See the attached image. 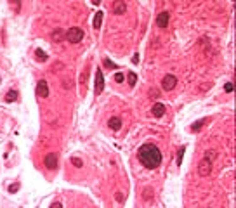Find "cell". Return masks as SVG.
<instances>
[{
    "label": "cell",
    "mask_w": 236,
    "mask_h": 208,
    "mask_svg": "<svg viewBox=\"0 0 236 208\" xmlns=\"http://www.w3.org/2000/svg\"><path fill=\"white\" fill-rule=\"evenodd\" d=\"M137 158L148 170H155L161 165V151L155 144H144L139 148Z\"/></svg>",
    "instance_id": "obj_1"
},
{
    "label": "cell",
    "mask_w": 236,
    "mask_h": 208,
    "mask_svg": "<svg viewBox=\"0 0 236 208\" xmlns=\"http://www.w3.org/2000/svg\"><path fill=\"white\" fill-rule=\"evenodd\" d=\"M83 30L82 28H76V26H73V28H70V30L64 33V38H66L70 44H80V42L83 40Z\"/></svg>",
    "instance_id": "obj_2"
},
{
    "label": "cell",
    "mask_w": 236,
    "mask_h": 208,
    "mask_svg": "<svg viewBox=\"0 0 236 208\" xmlns=\"http://www.w3.org/2000/svg\"><path fill=\"white\" fill-rule=\"evenodd\" d=\"M198 174H200V177H207V175L212 174V161L203 158L198 163Z\"/></svg>",
    "instance_id": "obj_3"
},
{
    "label": "cell",
    "mask_w": 236,
    "mask_h": 208,
    "mask_svg": "<svg viewBox=\"0 0 236 208\" xmlns=\"http://www.w3.org/2000/svg\"><path fill=\"white\" fill-rule=\"evenodd\" d=\"M44 165L49 170H56L57 168V165H59V158H57V154L56 153H49V154L44 158Z\"/></svg>",
    "instance_id": "obj_4"
},
{
    "label": "cell",
    "mask_w": 236,
    "mask_h": 208,
    "mask_svg": "<svg viewBox=\"0 0 236 208\" xmlns=\"http://www.w3.org/2000/svg\"><path fill=\"white\" fill-rule=\"evenodd\" d=\"M177 85V78L174 76V75H167V76H163V80H161V89L163 90H174Z\"/></svg>",
    "instance_id": "obj_5"
},
{
    "label": "cell",
    "mask_w": 236,
    "mask_h": 208,
    "mask_svg": "<svg viewBox=\"0 0 236 208\" xmlns=\"http://www.w3.org/2000/svg\"><path fill=\"white\" fill-rule=\"evenodd\" d=\"M104 90V75H102L101 70H96V96Z\"/></svg>",
    "instance_id": "obj_6"
},
{
    "label": "cell",
    "mask_w": 236,
    "mask_h": 208,
    "mask_svg": "<svg viewBox=\"0 0 236 208\" xmlns=\"http://www.w3.org/2000/svg\"><path fill=\"white\" fill-rule=\"evenodd\" d=\"M169 21H170V14L167 11H163V12H160L158 18H156V26L158 28H167V26H169Z\"/></svg>",
    "instance_id": "obj_7"
},
{
    "label": "cell",
    "mask_w": 236,
    "mask_h": 208,
    "mask_svg": "<svg viewBox=\"0 0 236 208\" xmlns=\"http://www.w3.org/2000/svg\"><path fill=\"white\" fill-rule=\"evenodd\" d=\"M37 96L44 97V99L49 96V85H47L45 80H38V83H37Z\"/></svg>",
    "instance_id": "obj_8"
},
{
    "label": "cell",
    "mask_w": 236,
    "mask_h": 208,
    "mask_svg": "<svg viewBox=\"0 0 236 208\" xmlns=\"http://www.w3.org/2000/svg\"><path fill=\"white\" fill-rule=\"evenodd\" d=\"M151 115H153L155 118H161V116L165 115V104L155 102V104H153V108H151Z\"/></svg>",
    "instance_id": "obj_9"
},
{
    "label": "cell",
    "mask_w": 236,
    "mask_h": 208,
    "mask_svg": "<svg viewBox=\"0 0 236 208\" xmlns=\"http://www.w3.org/2000/svg\"><path fill=\"white\" fill-rule=\"evenodd\" d=\"M125 11H127V5H125L123 0H115L113 2V14H125Z\"/></svg>",
    "instance_id": "obj_10"
},
{
    "label": "cell",
    "mask_w": 236,
    "mask_h": 208,
    "mask_svg": "<svg viewBox=\"0 0 236 208\" xmlns=\"http://www.w3.org/2000/svg\"><path fill=\"white\" fill-rule=\"evenodd\" d=\"M108 127L111 130H120L122 128V120L118 118V116H113V118L108 122Z\"/></svg>",
    "instance_id": "obj_11"
},
{
    "label": "cell",
    "mask_w": 236,
    "mask_h": 208,
    "mask_svg": "<svg viewBox=\"0 0 236 208\" xmlns=\"http://www.w3.org/2000/svg\"><path fill=\"white\" fill-rule=\"evenodd\" d=\"M52 40H54V42H63V40H64V31L59 30V28H57V30H54V31H52Z\"/></svg>",
    "instance_id": "obj_12"
},
{
    "label": "cell",
    "mask_w": 236,
    "mask_h": 208,
    "mask_svg": "<svg viewBox=\"0 0 236 208\" xmlns=\"http://www.w3.org/2000/svg\"><path fill=\"white\" fill-rule=\"evenodd\" d=\"M16 99H18V92H16L14 89H11L7 94H5V102H14Z\"/></svg>",
    "instance_id": "obj_13"
},
{
    "label": "cell",
    "mask_w": 236,
    "mask_h": 208,
    "mask_svg": "<svg viewBox=\"0 0 236 208\" xmlns=\"http://www.w3.org/2000/svg\"><path fill=\"white\" fill-rule=\"evenodd\" d=\"M35 57H37L38 61H42V63L49 59V56H47V54H45V52L42 50V49H35Z\"/></svg>",
    "instance_id": "obj_14"
},
{
    "label": "cell",
    "mask_w": 236,
    "mask_h": 208,
    "mask_svg": "<svg viewBox=\"0 0 236 208\" xmlns=\"http://www.w3.org/2000/svg\"><path fill=\"white\" fill-rule=\"evenodd\" d=\"M101 24H102V12L99 11L97 14H96V18H94V28H96V30H99V28H101Z\"/></svg>",
    "instance_id": "obj_15"
},
{
    "label": "cell",
    "mask_w": 236,
    "mask_h": 208,
    "mask_svg": "<svg viewBox=\"0 0 236 208\" xmlns=\"http://www.w3.org/2000/svg\"><path fill=\"white\" fill-rule=\"evenodd\" d=\"M203 123H205V118H200L198 122H195L191 125V132H200V128L203 127Z\"/></svg>",
    "instance_id": "obj_16"
},
{
    "label": "cell",
    "mask_w": 236,
    "mask_h": 208,
    "mask_svg": "<svg viewBox=\"0 0 236 208\" xmlns=\"http://www.w3.org/2000/svg\"><path fill=\"white\" fill-rule=\"evenodd\" d=\"M127 78H128V85L134 87V85H135V82H137V75H135L134 71H130V73L127 75Z\"/></svg>",
    "instance_id": "obj_17"
},
{
    "label": "cell",
    "mask_w": 236,
    "mask_h": 208,
    "mask_svg": "<svg viewBox=\"0 0 236 208\" xmlns=\"http://www.w3.org/2000/svg\"><path fill=\"white\" fill-rule=\"evenodd\" d=\"M184 153H186V148H184V146H182V148H181L179 151H177V165H179V167H181V165H182V158H184Z\"/></svg>",
    "instance_id": "obj_18"
},
{
    "label": "cell",
    "mask_w": 236,
    "mask_h": 208,
    "mask_svg": "<svg viewBox=\"0 0 236 208\" xmlns=\"http://www.w3.org/2000/svg\"><path fill=\"white\" fill-rule=\"evenodd\" d=\"M9 4L12 5V11H16V12L21 11V2L19 0H9Z\"/></svg>",
    "instance_id": "obj_19"
},
{
    "label": "cell",
    "mask_w": 236,
    "mask_h": 208,
    "mask_svg": "<svg viewBox=\"0 0 236 208\" xmlns=\"http://www.w3.org/2000/svg\"><path fill=\"white\" fill-rule=\"evenodd\" d=\"M71 163L75 165L76 168H82V167H83V163H82V160H80V158H71Z\"/></svg>",
    "instance_id": "obj_20"
},
{
    "label": "cell",
    "mask_w": 236,
    "mask_h": 208,
    "mask_svg": "<svg viewBox=\"0 0 236 208\" xmlns=\"http://www.w3.org/2000/svg\"><path fill=\"white\" fill-rule=\"evenodd\" d=\"M215 156H217V153H215V151H207L205 153V158H207V160H210V161L214 160Z\"/></svg>",
    "instance_id": "obj_21"
},
{
    "label": "cell",
    "mask_w": 236,
    "mask_h": 208,
    "mask_svg": "<svg viewBox=\"0 0 236 208\" xmlns=\"http://www.w3.org/2000/svg\"><path fill=\"white\" fill-rule=\"evenodd\" d=\"M123 80H125V75H123V73H116V75H115V82H116V83H122Z\"/></svg>",
    "instance_id": "obj_22"
},
{
    "label": "cell",
    "mask_w": 236,
    "mask_h": 208,
    "mask_svg": "<svg viewBox=\"0 0 236 208\" xmlns=\"http://www.w3.org/2000/svg\"><path fill=\"white\" fill-rule=\"evenodd\" d=\"M18 189H19V184H11L9 186V193H18Z\"/></svg>",
    "instance_id": "obj_23"
},
{
    "label": "cell",
    "mask_w": 236,
    "mask_h": 208,
    "mask_svg": "<svg viewBox=\"0 0 236 208\" xmlns=\"http://www.w3.org/2000/svg\"><path fill=\"white\" fill-rule=\"evenodd\" d=\"M104 66L111 70V68H116V64H115V63H111V61H109V59H104Z\"/></svg>",
    "instance_id": "obj_24"
},
{
    "label": "cell",
    "mask_w": 236,
    "mask_h": 208,
    "mask_svg": "<svg viewBox=\"0 0 236 208\" xmlns=\"http://www.w3.org/2000/svg\"><path fill=\"white\" fill-rule=\"evenodd\" d=\"M224 90H226L228 94H231V92H233V83H231V82H228V83L224 85Z\"/></svg>",
    "instance_id": "obj_25"
},
{
    "label": "cell",
    "mask_w": 236,
    "mask_h": 208,
    "mask_svg": "<svg viewBox=\"0 0 236 208\" xmlns=\"http://www.w3.org/2000/svg\"><path fill=\"white\" fill-rule=\"evenodd\" d=\"M49 208H63V205H61L59 201H54V203H50Z\"/></svg>",
    "instance_id": "obj_26"
},
{
    "label": "cell",
    "mask_w": 236,
    "mask_h": 208,
    "mask_svg": "<svg viewBox=\"0 0 236 208\" xmlns=\"http://www.w3.org/2000/svg\"><path fill=\"white\" fill-rule=\"evenodd\" d=\"M132 63H134V64H137V63H139V54H137V52H135L134 56H132Z\"/></svg>",
    "instance_id": "obj_27"
},
{
    "label": "cell",
    "mask_w": 236,
    "mask_h": 208,
    "mask_svg": "<svg viewBox=\"0 0 236 208\" xmlns=\"http://www.w3.org/2000/svg\"><path fill=\"white\" fill-rule=\"evenodd\" d=\"M116 200L122 203V201H123V194H122V193H116Z\"/></svg>",
    "instance_id": "obj_28"
},
{
    "label": "cell",
    "mask_w": 236,
    "mask_h": 208,
    "mask_svg": "<svg viewBox=\"0 0 236 208\" xmlns=\"http://www.w3.org/2000/svg\"><path fill=\"white\" fill-rule=\"evenodd\" d=\"M149 96H151V97H158V92H156V89H155V90H153V92H151V94H149Z\"/></svg>",
    "instance_id": "obj_29"
},
{
    "label": "cell",
    "mask_w": 236,
    "mask_h": 208,
    "mask_svg": "<svg viewBox=\"0 0 236 208\" xmlns=\"http://www.w3.org/2000/svg\"><path fill=\"white\" fill-rule=\"evenodd\" d=\"M92 4L94 5H99V4H101V0H92Z\"/></svg>",
    "instance_id": "obj_30"
}]
</instances>
